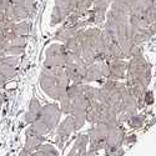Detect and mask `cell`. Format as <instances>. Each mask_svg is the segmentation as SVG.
Returning a JSON list of instances; mask_svg holds the SVG:
<instances>
[{
    "label": "cell",
    "instance_id": "obj_1",
    "mask_svg": "<svg viewBox=\"0 0 156 156\" xmlns=\"http://www.w3.org/2000/svg\"><path fill=\"white\" fill-rule=\"evenodd\" d=\"M106 24L105 31L110 34L120 45L125 55L135 54V45L131 41L130 36V25H129V15L124 12L116 11L114 9L108 10L106 12Z\"/></svg>",
    "mask_w": 156,
    "mask_h": 156
},
{
    "label": "cell",
    "instance_id": "obj_2",
    "mask_svg": "<svg viewBox=\"0 0 156 156\" xmlns=\"http://www.w3.org/2000/svg\"><path fill=\"white\" fill-rule=\"evenodd\" d=\"M77 0H55V5L51 14V24L62 23L75 10Z\"/></svg>",
    "mask_w": 156,
    "mask_h": 156
},
{
    "label": "cell",
    "instance_id": "obj_3",
    "mask_svg": "<svg viewBox=\"0 0 156 156\" xmlns=\"http://www.w3.org/2000/svg\"><path fill=\"white\" fill-rule=\"evenodd\" d=\"M65 58H66V49L64 45L54 44L46 50L45 68H64Z\"/></svg>",
    "mask_w": 156,
    "mask_h": 156
},
{
    "label": "cell",
    "instance_id": "obj_4",
    "mask_svg": "<svg viewBox=\"0 0 156 156\" xmlns=\"http://www.w3.org/2000/svg\"><path fill=\"white\" fill-rule=\"evenodd\" d=\"M109 74V68L105 64H94L89 69H86L84 80L91 81V80H98L101 76Z\"/></svg>",
    "mask_w": 156,
    "mask_h": 156
},
{
    "label": "cell",
    "instance_id": "obj_5",
    "mask_svg": "<svg viewBox=\"0 0 156 156\" xmlns=\"http://www.w3.org/2000/svg\"><path fill=\"white\" fill-rule=\"evenodd\" d=\"M125 62L120 61V60H115L111 66L109 68V73L111 74V76H115V77H122L124 74H125Z\"/></svg>",
    "mask_w": 156,
    "mask_h": 156
},
{
    "label": "cell",
    "instance_id": "obj_6",
    "mask_svg": "<svg viewBox=\"0 0 156 156\" xmlns=\"http://www.w3.org/2000/svg\"><path fill=\"white\" fill-rule=\"evenodd\" d=\"M30 30V24L27 21H21V23H15L14 24V33L15 35H27Z\"/></svg>",
    "mask_w": 156,
    "mask_h": 156
},
{
    "label": "cell",
    "instance_id": "obj_7",
    "mask_svg": "<svg viewBox=\"0 0 156 156\" xmlns=\"http://www.w3.org/2000/svg\"><path fill=\"white\" fill-rule=\"evenodd\" d=\"M23 53H24V46H16V45H9L4 50V54L8 55H20Z\"/></svg>",
    "mask_w": 156,
    "mask_h": 156
},
{
    "label": "cell",
    "instance_id": "obj_8",
    "mask_svg": "<svg viewBox=\"0 0 156 156\" xmlns=\"http://www.w3.org/2000/svg\"><path fill=\"white\" fill-rule=\"evenodd\" d=\"M5 80H6V79H5V77H4V76H3L2 74H0V86H2V85H4Z\"/></svg>",
    "mask_w": 156,
    "mask_h": 156
},
{
    "label": "cell",
    "instance_id": "obj_9",
    "mask_svg": "<svg viewBox=\"0 0 156 156\" xmlns=\"http://www.w3.org/2000/svg\"><path fill=\"white\" fill-rule=\"evenodd\" d=\"M2 102H3V95L0 94V106H2Z\"/></svg>",
    "mask_w": 156,
    "mask_h": 156
}]
</instances>
